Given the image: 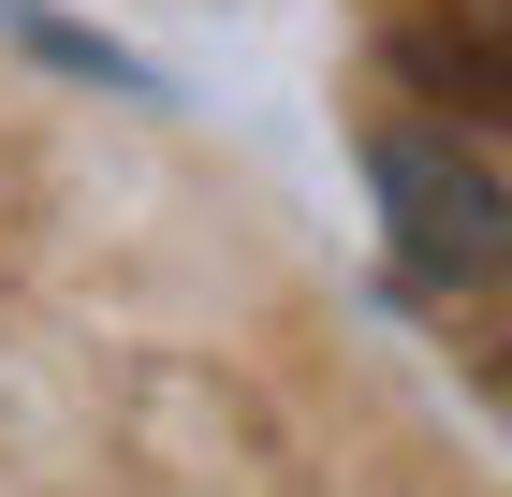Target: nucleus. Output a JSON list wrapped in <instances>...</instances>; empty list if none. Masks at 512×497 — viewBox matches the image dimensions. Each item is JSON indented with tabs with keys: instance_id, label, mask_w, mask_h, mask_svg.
I'll use <instances>...</instances> for the list:
<instances>
[{
	"instance_id": "obj_1",
	"label": "nucleus",
	"mask_w": 512,
	"mask_h": 497,
	"mask_svg": "<svg viewBox=\"0 0 512 497\" xmlns=\"http://www.w3.org/2000/svg\"><path fill=\"white\" fill-rule=\"evenodd\" d=\"M381 205H395V249L425 278H498V176L425 132H381Z\"/></svg>"
}]
</instances>
